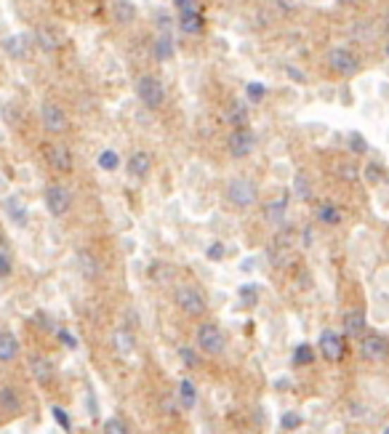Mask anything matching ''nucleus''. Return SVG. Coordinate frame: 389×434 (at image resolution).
Masks as SVG:
<instances>
[{"instance_id":"nucleus-41","label":"nucleus","mask_w":389,"mask_h":434,"mask_svg":"<svg viewBox=\"0 0 389 434\" xmlns=\"http://www.w3.org/2000/svg\"><path fill=\"white\" fill-rule=\"evenodd\" d=\"M179 357H182V362L190 371L200 368V357H197V352H194L192 347H182V349H179Z\"/></svg>"},{"instance_id":"nucleus-25","label":"nucleus","mask_w":389,"mask_h":434,"mask_svg":"<svg viewBox=\"0 0 389 434\" xmlns=\"http://www.w3.org/2000/svg\"><path fill=\"white\" fill-rule=\"evenodd\" d=\"M315 216H317V221H320V224H326V227H336V224L341 221V211H339V205H336V203L326 200V203L317 205Z\"/></svg>"},{"instance_id":"nucleus-12","label":"nucleus","mask_w":389,"mask_h":434,"mask_svg":"<svg viewBox=\"0 0 389 434\" xmlns=\"http://www.w3.org/2000/svg\"><path fill=\"white\" fill-rule=\"evenodd\" d=\"M125 170H128V176L131 179H147L149 176V170H152V155L149 152H144V149H136V152H131V157H128V163H125Z\"/></svg>"},{"instance_id":"nucleus-46","label":"nucleus","mask_w":389,"mask_h":434,"mask_svg":"<svg viewBox=\"0 0 389 434\" xmlns=\"http://www.w3.org/2000/svg\"><path fill=\"white\" fill-rule=\"evenodd\" d=\"M179 408H182V405H176V402H171V399H166V410H168V413H173V416H179Z\"/></svg>"},{"instance_id":"nucleus-47","label":"nucleus","mask_w":389,"mask_h":434,"mask_svg":"<svg viewBox=\"0 0 389 434\" xmlns=\"http://www.w3.org/2000/svg\"><path fill=\"white\" fill-rule=\"evenodd\" d=\"M339 3H357V0H339Z\"/></svg>"},{"instance_id":"nucleus-3","label":"nucleus","mask_w":389,"mask_h":434,"mask_svg":"<svg viewBox=\"0 0 389 434\" xmlns=\"http://www.w3.org/2000/svg\"><path fill=\"white\" fill-rule=\"evenodd\" d=\"M326 61H328L331 73L339 75V78H352V75H357V70H360L357 54H354L352 49H347V46H333V49L328 51Z\"/></svg>"},{"instance_id":"nucleus-6","label":"nucleus","mask_w":389,"mask_h":434,"mask_svg":"<svg viewBox=\"0 0 389 434\" xmlns=\"http://www.w3.org/2000/svg\"><path fill=\"white\" fill-rule=\"evenodd\" d=\"M197 347L211 357H219V354L227 352V336L216 323H203L197 328Z\"/></svg>"},{"instance_id":"nucleus-7","label":"nucleus","mask_w":389,"mask_h":434,"mask_svg":"<svg viewBox=\"0 0 389 434\" xmlns=\"http://www.w3.org/2000/svg\"><path fill=\"white\" fill-rule=\"evenodd\" d=\"M317 349L328 362H341L344 354H347V347H344V338L333 330V328H323L320 330V338H317Z\"/></svg>"},{"instance_id":"nucleus-34","label":"nucleus","mask_w":389,"mask_h":434,"mask_svg":"<svg viewBox=\"0 0 389 434\" xmlns=\"http://www.w3.org/2000/svg\"><path fill=\"white\" fill-rule=\"evenodd\" d=\"M280 426H283L285 432H296V429H302V426H304V416H302V413H296V410H288V413H283V416H280Z\"/></svg>"},{"instance_id":"nucleus-14","label":"nucleus","mask_w":389,"mask_h":434,"mask_svg":"<svg viewBox=\"0 0 389 434\" xmlns=\"http://www.w3.org/2000/svg\"><path fill=\"white\" fill-rule=\"evenodd\" d=\"M3 49H6V54H8L11 59L22 61L25 56H30V49H32V37L25 35V32H13V35H8L6 40H3Z\"/></svg>"},{"instance_id":"nucleus-42","label":"nucleus","mask_w":389,"mask_h":434,"mask_svg":"<svg viewBox=\"0 0 389 434\" xmlns=\"http://www.w3.org/2000/svg\"><path fill=\"white\" fill-rule=\"evenodd\" d=\"M54 333H56V338H59L64 347H70V349H78V347H80V341L75 338L73 330H67V328H56Z\"/></svg>"},{"instance_id":"nucleus-2","label":"nucleus","mask_w":389,"mask_h":434,"mask_svg":"<svg viewBox=\"0 0 389 434\" xmlns=\"http://www.w3.org/2000/svg\"><path fill=\"white\" fill-rule=\"evenodd\" d=\"M224 194H227V203H230L232 208L245 211V208H254L256 205L259 190H256V184L251 179H245V176H235V179L227 181Z\"/></svg>"},{"instance_id":"nucleus-20","label":"nucleus","mask_w":389,"mask_h":434,"mask_svg":"<svg viewBox=\"0 0 389 434\" xmlns=\"http://www.w3.org/2000/svg\"><path fill=\"white\" fill-rule=\"evenodd\" d=\"M152 54L158 61H171L176 56V43H173V35L171 32H160L152 43Z\"/></svg>"},{"instance_id":"nucleus-21","label":"nucleus","mask_w":389,"mask_h":434,"mask_svg":"<svg viewBox=\"0 0 389 434\" xmlns=\"http://www.w3.org/2000/svg\"><path fill=\"white\" fill-rule=\"evenodd\" d=\"M19 338L13 336L11 330H0V362H13L19 357Z\"/></svg>"},{"instance_id":"nucleus-4","label":"nucleus","mask_w":389,"mask_h":434,"mask_svg":"<svg viewBox=\"0 0 389 434\" xmlns=\"http://www.w3.org/2000/svg\"><path fill=\"white\" fill-rule=\"evenodd\" d=\"M43 203H46V211H49L54 218H61L70 213V208H73V192L59 184V181H54L46 187V192H43Z\"/></svg>"},{"instance_id":"nucleus-19","label":"nucleus","mask_w":389,"mask_h":434,"mask_svg":"<svg viewBox=\"0 0 389 434\" xmlns=\"http://www.w3.org/2000/svg\"><path fill=\"white\" fill-rule=\"evenodd\" d=\"M112 19L121 27H128L136 22V6L131 0H112Z\"/></svg>"},{"instance_id":"nucleus-43","label":"nucleus","mask_w":389,"mask_h":434,"mask_svg":"<svg viewBox=\"0 0 389 434\" xmlns=\"http://www.w3.org/2000/svg\"><path fill=\"white\" fill-rule=\"evenodd\" d=\"M11 269H13L11 256H8V251H3V248H0V278H8V275H11Z\"/></svg>"},{"instance_id":"nucleus-8","label":"nucleus","mask_w":389,"mask_h":434,"mask_svg":"<svg viewBox=\"0 0 389 434\" xmlns=\"http://www.w3.org/2000/svg\"><path fill=\"white\" fill-rule=\"evenodd\" d=\"M256 144H259V139H256V133L251 131V128H232L230 139H227V149H230V155L237 157V160L254 155Z\"/></svg>"},{"instance_id":"nucleus-17","label":"nucleus","mask_w":389,"mask_h":434,"mask_svg":"<svg viewBox=\"0 0 389 434\" xmlns=\"http://www.w3.org/2000/svg\"><path fill=\"white\" fill-rule=\"evenodd\" d=\"M6 216L11 218L16 227H25L27 224V218H30V211H27V203L19 197V194H11L8 200H6Z\"/></svg>"},{"instance_id":"nucleus-15","label":"nucleus","mask_w":389,"mask_h":434,"mask_svg":"<svg viewBox=\"0 0 389 434\" xmlns=\"http://www.w3.org/2000/svg\"><path fill=\"white\" fill-rule=\"evenodd\" d=\"M112 344H115V352L121 354L123 360H131L136 352V338L128 328H115L112 330Z\"/></svg>"},{"instance_id":"nucleus-16","label":"nucleus","mask_w":389,"mask_h":434,"mask_svg":"<svg viewBox=\"0 0 389 434\" xmlns=\"http://www.w3.org/2000/svg\"><path fill=\"white\" fill-rule=\"evenodd\" d=\"M261 213H264L269 227H283L285 224V213H288V200L285 197H275V200L264 203Z\"/></svg>"},{"instance_id":"nucleus-38","label":"nucleus","mask_w":389,"mask_h":434,"mask_svg":"<svg viewBox=\"0 0 389 434\" xmlns=\"http://www.w3.org/2000/svg\"><path fill=\"white\" fill-rule=\"evenodd\" d=\"M347 139H350V149H352L354 155H365V152H368V139H365L363 133L352 131Z\"/></svg>"},{"instance_id":"nucleus-1","label":"nucleus","mask_w":389,"mask_h":434,"mask_svg":"<svg viewBox=\"0 0 389 434\" xmlns=\"http://www.w3.org/2000/svg\"><path fill=\"white\" fill-rule=\"evenodd\" d=\"M173 302H176V306H179L187 317H200V314H206V309H208L206 293L197 288V285H192V283L176 285V290H173Z\"/></svg>"},{"instance_id":"nucleus-23","label":"nucleus","mask_w":389,"mask_h":434,"mask_svg":"<svg viewBox=\"0 0 389 434\" xmlns=\"http://www.w3.org/2000/svg\"><path fill=\"white\" fill-rule=\"evenodd\" d=\"M227 120H230V125H235V128H248V120H251L248 104L235 99L230 107H227Z\"/></svg>"},{"instance_id":"nucleus-49","label":"nucleus","mask_w":389,"mask_h":434,"mask_svg":"<svg viewBox=\"0 0 389 434\" xmlns=\"http://www.w3.org/2000/svg\"><path fill=\"white\" fill-rule=\"evenodd\" d=\"M387 59H389V46H387Z\"/></svg>"},{"instance_id":"nucleus-35","label":"nucleus","mask_w":389,"mask_h":434,"mask_svg":"<svg viewBox=\"0 0 389 434\" xmlns=\"http://www.w3.org/2000/svg\"><path fill=\"white\" fill-rule=\"evenodd\" d=\"M101 434H131V429L121 416H110L107 421L101 423Z\"/></svg>"},{"instance_id":"nucleus-45","label":"nucleus","mask_w":389,"mask_h":434,"mask_svg":"<svg viewBox=\"0 0 389 434\" xmlns=\"http://www.w3.org/2000/svg\"><path fill=\"white\" fill-rule=\"evenodd\" d=\"M365 176L373 181V184H376V181L384 176V168H381V166H376V163H371V166H365Z\"/></svg>"},{"instance_id":"nucleus-27","label":"nucleus","mask_w":389,"mask_h":434,"mask_svg":"<svg viewBox=\"0 0 389 434\" xmlns=\"http://www.w3.org/2000/svg\"><path fill=\"white\" fill-rule=\"evenodd\" d=\"M30 371L35 376L37 384H49L51 378H54V362L46 360V357H32L30 362Z\"/></svg>"},{"instance_id":"nucleus-48","label":"nucleus","mask_w":389,"mask_h":434,"mask_svg":"<svg viewBox=\"0 0 389 434\" xmlns=\"http://www.w3.org/2000/svg\"><path fill=\"white\" fill-rule=\"evenodd\" d=\"M384 434H389V426H387V429H384Z\"/></svg>"},{"instance_id":"nucleus-10","label":"nucleus","mask_w":389,"mask_h":434,"mask_svg":"<svg viewBox=\"0 0 389 434\" xmlns=\"http://www.w3.org/2000/svg\"><path fill=\"white\" fill-rule=\"evenodd\" d=\"M360 357L368 362H384L389 357V341L381 333H363L360 336Z\"/></svg>"},{"instance_id":"nucleus-40","label":"nucleus","mask_w":389,"mask_h":434,"mask_svg":"<svg viewBox=\"0 0 389 434\" xmlns=\"http://www.w3.org/2000/svg\"><path fill=\"white\" fill-rule=\"evenodd\" d=\"M224 256H227V245H224L221 240L211 242V245L206 248V259H208V261H221Z\"/></svg>"},{"instance_id":"nucleus-30","label":"nucleus","mask_w":389,"mask_h":434,"mask_svg":"<svg viewBox=\"0 0 389 434\" xmlns=\"http://www.w3.org/2000/svg\"><path fill=\"white\" fill-rule=\"evenodd\" d=\"M173 275H176V269L171 264H163V261H155V264L149 266V278L155 280L158 285H171V283H173Z\"/></svg>"},{"instance_id":"nucleus-22","label":"nucleus","mask_w":389,"mask_h":434,"mask_svg":"<svg viewBox=\"0 0 389 434\" xmlns=\"http://www.w3.org/2000/svg\"><path fill=\"white\" fill-rule=\"evenodd\" d=\"M32 40H35L40 49L46 51V54H54V51L61 49V37L51 30V27H37L35 35H32Z\"/></svg>"},{"instance_id":"nucleus-44","label":"nucleus","mask_w":389,"mask_h":434,"mask_svg":"<svg viewBox=\"0 0 389 434\" xmlns=\"http://www.w3.org/2000/svg\"><path fill=\"white\" fill-rule=\"evenodd\" d=\"M339 176L341 179H347V181H354L357 176H360V170H357V166H352V163H341Z\"/></svg>"},{"instance_id":"nucleus-28","label":"nucleus","mask_w":389,"mask_h":434,"mask_svg":"<svg viewBox=\"0 0 389 434\" xmlns=\"http://www.w3.org/2000/svg\"><path fill=\"white\" fill-rule=\"evenodd\" d=\"M203 13H187V16H179V30L184 35H200L203 32Z\"/></svg>"},{"instance_id":"nucleus-37","label":"nucleus","mask_w":389,"mask_h":434,"mask_svg":"<svg viewBox=\"0 0 389 434\" xmlns=\"http://www.w3.org/2000/svg\"><path fill=\"white\" fill-rule=\"evenodd\" d=\"M293 194L302 197V200H309V197H312V187H309V179H307L304 173H299V176L293 179Z\"/></svg>"},{"instance_id":"nucleus-11","label":"nucleus","mask_w":389,"mask_h":434,"mask_svg":"<svg viewBox=\"0 0 389 434\" xmlns=\"http://www.w3.org/2000/svg\"><path fill=\"white\" fill-rule=\"evenodd\" d=\"M43 155H46L49 166L56 170V173H73L75 157H73V152H70V149H67L64 144H59V142H54V144H46Z\"/></svg>"},{"instance_id":"nucleus-39","label":"nucleus","mask_w":389,"mask_h":434,"mask_svg":"<svg viewBox=\"0 0 389 434\" xmlns=\"http://www.w3.org/2000/svg\"><path fill=\"white\" fill-rule=\"evenodd\" d=\"M173 8L179 11V16H187V13H200V0H173Z\"/></svg>"},{"instance_id":"nucleus-29","label":"nucleus","mask_w":389,"mask_h":434,"mask_svg":"<svg viewBox=\"0 0 389 434\" xmlns=\"http://www.w3.org/2000/svg\"><path fill=\"white\" fill-rule=\"evenodd\" d=\"M259 299H261V288H259L256 283H245V285H240V288H237V302L243 304L245 309L256 306V304H259Z\"/></svg>"},{"instance_id":"nucleus-36","label":"nucleus","mask_w":389,"mask_h":434,"mask_svg":"<svg viewBox=\"0 0 389 434\" xmlns=\"http://www.w3.org/2000/svg\"><path fill=\"white\" fill-rule=\"evenodd\" d=\"M51 416H54V421L59 423L61 432H67V434L73 432V418H70V413L61 408V405H54V408H51Z\"/></svg>"},{"instance_id":"nucleus-13","label":"nucleus","mask_w":389,"mask_h":434,"mask_svg":"<svg viewBox=\"0 0 389 434\" xmlns=\"http://www.w3.org/2000/svg\"><path fill=\"white\" fill-rule=\"evenodd\" d=\"M341 328H344V336L360 338L368 330V314L363 309H350L341 317Z\"/></svg>"},{"instance_id":"nucleus-5","label":"nucleus","mask_w":389,"mask_h":434,"mask_svg":"<svg viewBox=\"0 0 389 434\" xmlns=\"http://www.w3.org/2000/svg\"><path fill=\"white\" fill-rule=\"evenodd\" d=\"M136 97L147 109H160L166 104V88L155 75H142L136 83Z\"/></svg>"},{"instance_id":"nucleus-9","label":"nucleus","mask_w":389,"mask_h":434,"mask_svg":"<svg viewBox=\"0 0 389 434\" xmlns=\"http://www.w3.org/2000/svg\"><path fill=\"white\" fill-rule=\"evenodd\" d=\"M40 123H43V128L54 136H59L70 128V120H67V112L56 104V101H43L40 104Z\"/></svg>"},{"instance_id":"nucleus-26","label":"nucleus","mask_w":389,"mask_h":434,"mask_svg":"<svg viewBox=\"0 0 389 434\" xmlns=\"http://www.w3.org/2000/svg\"><path fill=\"white\" fill-rule=\"evenodd\" d=\"M0 410L3 413H11V416L22 410V397H19V392L13 386H3L0 389Z\"/></svg>"},{"instance_id":"nucleus-18","label":"nucleus","mask_w":389,"mask_h":434,"mask_svg":"<svg viewBox=\"0 0 389 434\" xmlns=\"http://www.w3.org/2000/svg\"><path fill=\"white\" fill-rule=\"evenodd\" d=\"M75 261H78V272L83 275L85 280H97L101 275V266H99V259L91 251H78L75 256Z\"/></svg>"},{"instance_id":"nucleus-31","label":"nucleus","mask_w":389,"mask_h":434,"mask_svg":"<svg viewBox=\"0 0 389 434\" xmlns=\"http://www.w3.org/2000/svg\"><path fill=\"white\" fill-rule=\"evenodd\" d=\"M97 166L101 170H107V173H112V170L121 168V155L115 152V149H101L97 157Z\"/></svg>"},{"instance_id":"nucleus-24","label":"nucleus","mask_w":389,"mask_h":434,"mask_svg":"<svg viewBox=\"0 0 389 434\" xmlns=\"http://www.w3.org/2000/svg\"><path fill=\"white\" fill-rule=\"evenodd\" d=\"M176 399H179L182 410H194V405H197V386H194L192 378H182L179 392H176Z\"/></svg>"},{"instance_id":"nucleus-33","label":"nucleus","mask_w":389,"mask_h":434,"mask_svg":"<svg viewBox=\"0 0 389 434\" xmlns=\"http://www.w3.org/2000/svg\"><path fill=\"white\" fill-rule=\"evenodd\" d=\"M315 362V349H312V344H299L296 349H293V365L299 368V365H312Z\"/></svg>"},{"instance_id":"nucleus-32","label":"nucleus","mask_w":389,"mask_h":434,"mask_svg":"<svg viewBox=\"0 0 389 434\" xmlns=\"http://www.w3.org/2000/svg\"><path fill=\"white\" fill-rule=\"evenodd\" d=\"M264 97H267V85L261 83V80H251V83H245V101L259 104Z\"/></svg>"}]
</instances>
